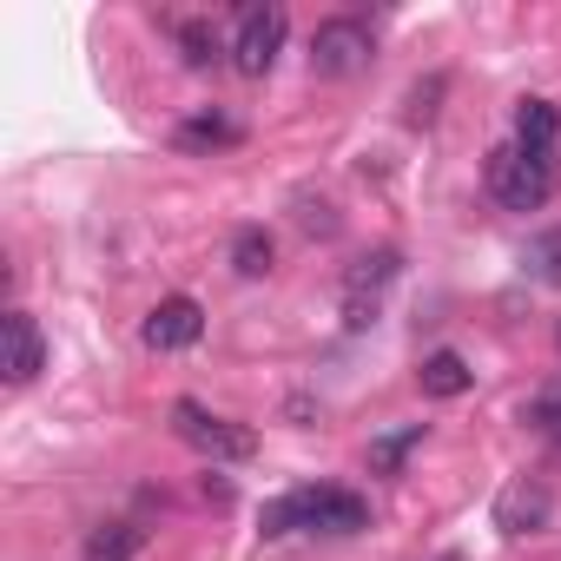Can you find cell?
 <instances>
[{
	"label": "cell",
	"mask_w": 561,
	"mask_h": 561,
	"mask_svg": "<svg viewBox=\"0 0 561 561\" xmlns=\"http://www.w3.org/2000/svg\"><path fill=\"white\" fill-rule=\"evenodd\" d=\"M548 508H554V495H548L535 476H515V482L495 495V528H502V535H535V528H548Z\"/></svg>",
	"instance_id": "9"
},
{
	"label": "cell",
	"mask_w": 561,
	"mask_h": 561,
	"mask_svg": "<svg viewBox=\"0 0 561 561\" xmlns=\"http://www.w3.org/2000/svg\"><path fill=\"white\" fill-rule=\"evenodd\" d=\"M139 337H146V351H192V344L205 337V311H198V298H159V305L146 311Z\"/></svg>",
	"instance_id": "6"
},
{
	"label": "cell",
	"mask_w": 561,
	"mask_h": 561,
	"mask_svg": "<svg viewBox=\"0 0 561 561\" xmlns=\"http://www.w3.org/2000/svg\"><path fill=\"white\" fill-rule=\"evenodd\" d=\"M416 443H423V423H410L403 436H383V443L370 449V469H397V462H403V456H410Z\"/></svg>",
	"instance_id": "18"
},
{
	"label": "cell",
	"mask_w": 561,
	"mask_h": 561,
	"mask_svg": "<svg viewBox=\"0 0 561 561\" xmlns=\"http://www.w3.org/2000/svg\"><path fill=\"white\" fill-rule=\"evenodd\" d=\"M489 192L508 211H541L554 192V152H522L515 139L489 152Z\"/></svg>",
	"instance_id": "1"
},
{
	"label": "cell",
	"mask_w": 561,
	"mask_h": 561,
	"mask_svg": "<svg viewBox=\"0 0 561 561\" xmlns=\"http://www.w3.org/2000/svg\"><path fill=\"white\" fill-rule=\"evenodd\" d=\"M370 60H377V34H370L357 14L318 21V34H311V73H318V80H351V73H364Z\"/></svg>",
	"instance_id": "3"
},
{
	"label": "cell",
	"mask_w": 561,
	"mask_h": 561,
	"mask_svg": "<svg viewBox=\"0 0 561 561\" xmlns=\"http://www.w3.org/2000/svg\"><path fill=\"white\" fill-rule=\"evenodd\" d=\"M285 34H291V14L285 8H244L238 27H231V67L244 80H264L285 54Z\"/></svg>",
	"instance_id": "4"
},
{
	"label": "cell",
	"mask_w": 561,
	"mask_h": 561,
	"mask_svg": "<svg viewBox=\"0 0 561 561\" xmlns=\"http://www.w3.org/2000/svg\"><path fill=\"white\" fill-rule=\"evenodd\" d=\"M443 561H456V554H443Z\"/></svg>",
	"instance_id": "20"
},
{
	"label": "cell",
	"mask_w": 561,
	"mask_h": 561,
	"mask_svg": "<svg viewBox=\"0 0 561 561\" xmlns=\"http://www.w3.org/2000/svg\"><path fill=\"white\" fill-rule=\"evenodd\" d=\"M554 344H561V324H554Z\"/></svg>",
	"instance_id": "19"
},
{
	"label": "cell",
	"mask_w": 561,
	"mask_h": 561,
	"mask_svg": "<svg viewBox=\"0 0 561 561\" xmlns=\"http://www.w3.org/2000/svg\"><path fill=\"white\" fill-rule=\"evenodd\" d=\"M271 257H277V251H271V231H264V225H238V231H231V271H238V277H264Z\"/></svg>",
	"instance_id": "14"
},
{
	"label": "cell",
	"mask_w": 561,
	"mask_h": 561,
	"mask_svg": "<svg viewBox=\"0 0 561 561\" xmlns=\"http://www.w3.org/2000/svg\"><path fill=\"white\" fill-rule=\"evenodd\" d=\"M0 337H8V357H0V370H8L14 390H27L41 370H47V344H41V324L27 311H8L0 318Z\"/></svg>",
	"instance_id": "8"
},
{
	"label": "cell",
	"mask_w": 561,
	"mask_h": 561,
	"mask_svg": "<svg viewBox=\"0 0 561 561\" xmlns=\"http://www.w3.org/2000/svg\"><path fill=\"white\" fill-rule=\"evenodd\" d=\"M146 548V528L139 522H100L87 535V561H133Z\"/></svg>",
	"instance_id": "12"
},
{
	"label": "cell",
	"mask_w": 561,
	"mask_h": 561,
	"mask_svg": "<svg viewBox=\"0 0 561 561\" xmlns=\"http://www.w3.org/2000/svg\"><path fill=\"white\" fill-rule=\"evenodd\" d=\"M298 502H305V528H318V535H357V528H370V502L351 495V489H298Z\"/></svg>",
	"instance_id": "7"
},
{
	"label": "cell",
	"mask_w": 561,
	"mask_h": 561,
	"mask_svg": "<svg viewBox=\"0 0 561 561\" xmlns=\"http://www.w3.org/2000/svg\"><path fill=\"white\" fill-rule=\"evenodd\" d=\"M238 139H244V126L225 119V113H198V119L179 126V146L185 152H218V146H238Z\"/></svg>",
	"instance_id": "13"
},
{
	"label": "cell",
	"mask_w": 561,
	"mask_h": 561,
	"mask_svg": "<svg viewBox=\"0 0 561 561\" xmlns=\"http://www.w3.org/2000/svg\"><path fill=\"white\" fill-rule=\"evenodd\" d=\"M515 146L522 152H554L561 146V113L548 100H522L515 106Z\"/></svg>",
	"instance_id": "10"
},
{
	"label": "cell",
	"mask_w": 561,
	"mask_h": 561,
	"mask_svg": "<svg viewBox=\"0 0 561 561\" xmlns=\"http://www.w3.org/2000/svg\"><path fill=\"white\" fill-rule=\"evenodd\" d=\"M522 264H528L535 285H561V225L554 231H535L528 251H522Z\"/></svg>",
	"instance_id": "17"
},
{
	"label": "cell",
	"mask_w": 561,
	"mask_h": 561,
	"mask_svg": "<svg viewBox=\"0 0 561 561\" xmlns=\"http://www.w3.org/2000/svg\"><path fill=\"white\" fill-rule=\"evenodd\" d=\"M179 47H185V67H218L231 54V41L211 21H179Z\"/></svg>",
	"instance_id": "15"
},
{
	"label": "cell",
	"mask_w": 561,
	"mask_h": 561,
	"mask_svg": "<svg viewBox=\"0 0 561 561\" xmlns=\"http://www.w3.org/2000/svg\"><path fill=\"white\" fill-rule=\"evenodd\" d=\"M522 423H528L535 436H548V443L561 449V377H554V383H541V390H535V397L522 403Z\"/></svg>",
	"instance_id": "16"
},
{
	"label": "cell",
	"mask_w": 561,
	"mask_h": 561,
	"mask_svg": "<svg viewBox=\"0 0 561 561\" xmlns=\"http://www.w3.org/2000/svg\"><path fill=\"white\" fill-rule=\"evenodd\" d=\"M397 271H403V257H397L390 244L351 264V277H344V324H351V331L377 324V305H383V291L397 285Z\"/></svg>",
	"instance_id": "5"
},
{
	"label": "cell",
	"mask_w": 561,
	"mask_h": 561,
	"mask_svg": "<svg viewBox=\"0 0 561 561\" xmlns=\"http://www.w3.org/2000/svg\"><path fill=\"white\" fill-rule=\"evenodd\" d=\"M172 430H179V443L198 449L205 462H251V456H257V436H251L244 423H231V416H211L198 397H179V403H172Z\"/></svg>",
	"instance_id": "2"
},
{
	"label": "cell",
	"mask_w": 561,
	"mask_h": 561,
	"mask_svg": "<svg viewBox=\"0 0 561 561\" xmlns=\"http://www.w3.org/2000/svg\"><path fill=\"white\" fill-rule=\"evenodd\" d=\"M416 383H423V397H462L469 383H476V370L456 357V351H436V357H423V370H416Z\"/></svg>",
	"instance_id": "11"
}]
</instances>
